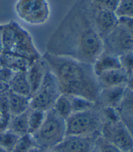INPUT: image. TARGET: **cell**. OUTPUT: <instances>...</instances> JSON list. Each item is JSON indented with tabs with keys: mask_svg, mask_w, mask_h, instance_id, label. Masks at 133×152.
<instances>
[{
	"mask_svg": "<svg viewBox=\"0 0 133 152\" xmlns=\"http://www.w3.org/2000/svg\"><path fill=\"white\" fill-rule=\"evenodd\" d=\"M103 52V41L93 25L91 1L78 0L48 42L47 53L93 64Z\"/></svg>",
	"mask_w": 133,
	"mask_h": 152,
	"instance_id": "obj_1",
	"label": "cell"
},
{
	"mask_svg": "<svg viewBox=\"0 0 133 152\" xmlns=\"http://www.w3.org/2000/svg\"><path fill=\"white\" fill-rule=\"evenodd\" d=\"M43 57L55 76L61 94L80 96L97 102L101 88L93 64L47 52Z\"/></svg>",
	"mask_w": 133,
	"mask_h": 152,
	"instance_id": "obj_2",
	"label": "cell"
},
{
	"mask_svg": "<svg viewBox=\"0 0 133 152\" xmlns=\"http://www.w3.org/2000/svg\"><path fill=\"white\" fill-rule=\"evenodd\" d=\"M1 39L4 52L22 56L32 63L42 57L31 34L15 21L4 24Z\"/></svg>",
	"mask_w": 133,
	"mask_h": 152,
	"instance_id": "obj_3",
	"label": "cell"
},
{
	"mask_svg": "<svg viewBox=\"0 0 133 152\" xmlns=\"http://www.w3.org/2000/svg\"><path fill=\"white\" fill-rule=\"evenodd\" d=\"M32 135L38 147L43 150L53 149L66 136V121L51 110L46 112L43 123Z\"/></svg>",
	"mask_w": 133,
	"mask_h": 152,
	"instance_id": "obj_4",
	"label": "cell"
},
{
	"mask_svg": "<svg viewBox=\"0 0 133 152\" xmlns=\"http://www.w3.org/2000/svg\"><path fill=\"white\" fill-rule=\"evenodd\" d=\"M103 120L98 105L87 111L73 113L66 120V135L98 136L101 134Z\"/></svg>",
	"mask_w": 133,
	"mask_h": 152,
	"instance_id": "obj_5",
	"label": "cell"
},
{
	"mask_svg": "<svg viewBox=\"0 0 133 152\" xmlns=\"http://www.w3.org/2000/svg\"><path fill=\"white\" fill-rule=\"evenodd\" d=\"M14 11L20 20L33 26L46 23L51 14L48 0H17Z\"/></svg>",
	"mask_w": 133,
	"mask_h": 152,
	"instance_id": "obj_6",
	"label": "cell"
},
{
	"mask_svg": "<svg viewBox=\"0 0 133 152\" xmlns=\"http://www.w3.org/2000/svg\"><path fill=\"white\" fill-rule=\"evenodd\" d=\"M60 94L57 80L49 69L38 90L30 97V109L49 111L53 110Z\"/></svg>",
	"mask_w": 133,
	"mask_h": 152,
	"instance_id": "obj_7",
	"label": "cell"
},
{
	"mask_svg": "<svg viewBox=\"0 0 133 152\" xmlns=\"http://www.w3.org/2000/svg\"><path fill=\"white\" fill-rule=\"evenodd\" d=\"M133 50V33L121 23L103 39V52L119 57Z\"/></svg>",
	"mask_w": 133,
	"mask_h": 152,
	"instance_id": "obj_8",
	"label": "cell"
},
{
	"mask_svg": "<svg viewBox=\"0 0 133 152\" xmlns=\"http://www.w3.org/2000/svg\"><path fill=\"white\" fill-rule=\"evenodd\" d=\"M101 135L122 152L128 151L133 147L132 137L121 120L116 122L103 123Z\"/></svg>",
	"mask_w": 133,
	"mask_h": 152,
	"instance_id": "obj_9",
	"label": "cell"
},
{
	"mask_svg": "<svg viewBox=\"0 0 133 152\" xmlns=\"http://www.w3.org/2000/svg\"><path fill=\"white\" fill-rule=\"evenodd\" d=\"M91 16L94 28L102 41L119 23V18L115 12L97 6L92 2Z\"/></svg>",
	"mask_w": 133,
	"mask_h": 152,
	"instance_id": "obj_10",
	"label": "cell"
},
{
	"mask_svg": "<svg viewBox=\"0 0 133 152\" xmlns=\"http://www.w3.org/2000/svg\"><path fill=\"white\" fill-rule=\"evenodd\" d=\"M98 136L66 135L53 150L57 152H93L95 140Z\"/></svg>",
	"mask_w": 133,
	"mask_h": 152,
	"instance_id": "obj_11",
	"label": "cell"
},
{
	"mask_svg": "<svg viewBox=\"0 0 133 152\" xmlns=\"http://www.w3.org/2000/svg\"><path fill=\"white\" fill-rule=\"evenodd\" d=\"M48 70V65L43 57V55L29 65L28 69H27L26 75L31 88V95H33L38 90Z\"/></svg>",
	"mask_w": 133,
	"mask_h": 152,
	"instance_id": "obj_12",
	"label": "cell"
},
{
	"mask_svg": "<svg viewBox=\"0 0 133 152\" xmlns=\"http://www.w3.org/2000/svg\"><path fill=\"white\" fill-rule=\"evenodd\" d=\"M126 86H116L101 89L98 94L97 105L99 107H111L117 109L124 94Z\"/></svg>",
	"mask_w": 133,
	"mask_h": 152,
	"instance_id": "obj_13",
	"label": "cell"
},
{
	"mask_svg": "<svg viewBox=\"0 0 133 152\" xmlns=\"http://www.w3.org/2000/svg\"><path fill=\"white\" fill-rule=\"evenodd\" d=\"M129 75L122 69H116L102 73L97 76L101 89L116 86H126Z\"/></svg>",
	"mask_w": 133,
	"mask_h": 152,
	"instance_id": "obj_14",
	"label": "cell"
},
{
	"mask_svg": "<svg viewBox=\"0 0 133 152\" xmlns=\"http://www.w3.org/2000/svg\"><path fill=\"white\" fill-rule=\"evenodd\" d=\"M32 62L27 58L13 53L3 52L0 54V65L11 69L14 73L26 72Z\"/></svg>",
	"mask_w": 133,
	"mask_h": 152,
	"instance_id": "obj_15",
	"label": "cell"
},
{
	"mask_svg": "<svg viewBox=\"0 0 133 152\" xmlns=\"http://www.w3.org/2000/svg\"><path fill=\"white\" fill-rule=\"evenodd\" d=\"M93 71L96 76L101 75L102 73L106 71L121 69L120 64L119 58L117 56L112 54H107L105 52H102V54L98 56L96 61L93 64Z\"/></svg>",
	"mask_w": 133,
	"mask_h": 152,
	"instance_id": "obj_16",
	"label": "cell"
},
{
	"mask_svg": "<svg viewBox=\"0 0 133 152\" xmlns=\"http://www.w3.org/2000/svg\"><path fill=\"white\" fill-rule=\"evenodd\" d=\"M9 109L11 116L18 115L30 109V97L16 94L12 91L8 92Z\"/></svg>",
	"mask_w": 133,
	"mask_h": 152,
	"instance_id": "obj_17",
	"label": "cell"
},
{
	"mask_svg": "<svg viewBox=\"0 0 133 152\" xmlns=\"http://www.w3.org/2000/svg\"><path fill=\"white\" fill-rule=\"evenodd\" d=\"M9 91L31 97V88L27 78L26 72H17L9 83Z\"/></svg>",
	"mask_w": 133,
	"mask_h": 152,
	"instance_id": "obj_18",
	"label": "cell"
},
{
	"mask_svg": "<svg viewBox=\"0 0 133 152\" xmlns=\"http://www.w3.org/2000/svg\"><path fill=\"white\" fill-rule=\"evenodd\" d=\"M28 110L18 115L11 116L9 121L8 129L18 134L19 136L28 134Z\"/></svg>",
	"mask_w": 133,
	"mask_h": 152,
	"instance_id": "obj_19",
	"label": "cell"
},
{
	"mask_svg": "<svg viewBox=\"0 0 133 152\" xmlns=\"http://www.w3.org/2000/svg\"><path fill=\"white\" fill-rule=\"evenodd\" d=\"M53 110L56 114L66 121L72 114L71 104V97L67 94H61L54 104Z\"/></svg>",
	"mask_w": 133,
	"mask_h": 152,
	"instance_id": "obj_20",
	"label": "cell"
},
{
	"mask_svg": "<svg viewBox=\"0 0 133 152\" xmlns=\"http://www.w3.org/2000/svg\"><path fill=\"white\" fill-rule=\"evenodd\" d=\"M46 112L39 110H28V134H33L44 121Z\"/></svg>",
	"mask_w": 133,
	"mask_h": 152,
	"instance_id": "obj_21",
	"label": "cell"
},
{
	"mask_svg": "<svg viewBox=\"0 0 133 152\" xmlns=\"http://www.w3.org/2000/svg\"><path fill=\"white\" fill-rule=\"evenodd\" d=\"M71 104L72 114L83 112L92 110L97 105L96 102L90 100L88 99L80 97V96H71Z\"/></svg>",
	"mask_w": 133,
	"mask_h": 152,
	"instance_id": "obj_22",
	"label": "cell"
},
{
	"mask_svg": "<svg viewBox=\"0 0 133 152\" xmlns=\"http://www.w3.org/2000/svg\"><path fill=\"white\" fill-rule=\"evenodd\" d=\"M38 147L34 139L30 134L21 135L11 152H29L32 149Z\"/></svg>",
	"mask_w": 133,
	"mask_h": 152,
	"instance_id": "obj_23",
	"label": "cell"
},
{
	"mask_svg": "<svg viewBox=\"0 0 133 152\" xmlns=\"http://www.w3.org/2000/svg\"><path fill=\"white\" fill-rule=\"evenodd\" d=\"M19 137L20 136L18 134H15L9 129L5 130L0 133V147L4 148L9 151H12Z\"/></svg>",
	"mask_w": 133,
	"mask_h": 152,
	"instance_id": "obj_24",
	"label": "cell"
},
{
	"mask_svg": "<svg viewBox=\"0 0 133 152\" xmlns=\"http://www.w3.org/2000/svg\"><path fill=\"white\" fill-rule=\"evenodd\" d=\"M117 110L133 115V91L127 89L126 87L125 88L124 94L119 107L117 108Z\"/></svg>",
	"mask_w": 133,
	"mask_h": 152,
	"instance_id": "obj_25",
	"label": "cell"
},
{
	"mask_svg": "<svg viewBox=\"0 0 133 152\" xmlns=\"http://www.w3.org/2000/svg\"><path fill=\"white\" fill-rule=\"evenodd\" d=\"M93 152H122L100 134L95 140Z\"/></svg>",
	"mask_w": 133,
	"mask_h": 152,
	"instance_id": "obj_26",
	"label": "cell"
},
{
	"mask_svg": "<svg viewBox=\"0 0 133 152\" xmlns=\"http://www.w3.org/2000/svg\"><path fill=\"white\" fill-rule=\"evenodd\" d=\"M115 13L118 18H133V0H121Z\"/></svg>",
	"mask_w": 133,
	"mask_h": 152,
	"instance_id": "obj_27",
	"label": "cell"
},
{
	"mask_svg": "<svg viewBox=\"0 0 133 152\" xmlns=\"http://www.w3.org/2000/svg\"><path fill=\"white\" fill-rule=\"evenodd\" d=\"M119 58L121 68L124 70L129 76L133 75V50L121 54Z\"/></svg>",
	"mask_w": 133,
	"mask_h": 152,
	"instance_id": "obj_28",
	"label": "cell"
},
{
	"mask_svg": "<svg viewBox=\"0 0 133 152\" xmlns=\"http://www.w3.org/2000/svg\"><path fill=\"white\" fill-rule=\"evenodd\" d=\"M8 92L0 94V115L4 119L9 121L11 117V114H10V109H9Z\"/></svg>",
	"mask_w": 133,
	"mask_h": 152,
	"instance_id": "obj_29",
	"label": "cell"
},
{
	"mask_svg": "<svg viewBox=\"0 0 133 152\" xmlns=\"http://www.w3.org/2000/svg\"><path fill=\"white\" fill-rule=\"evenodd\" d=\"M120 1L121 0H91V2L95 5L113 12H116L120 4Z\"/></svg>",
	"mask_w": 133,
	"mask_h": 152,
	"instance_id": "obj_30",
	"label": "cell"
},
{
	"mask_svg": "<svg viewBox=\"0 0 133 152\" xmlns=\"http://www.w3.org/2000/svg\"><path fill=\"white\" fill-rule=\"evenodd\" d=\"M118 113H119L120 120L123 123V125L126 128V130H128V132L133 139V115L120 111H118Z\"/></svg>",
	"mask_w": 133,
	"mask_h": 152,
	"instance_id": "obj_31",
	"label": "cell"
},
{
	"mask_svg": "<svg viewBox=\"0 0 133 152\" xmlns=\"http://www.w3.org/2000/svg\"><path fill=\"white\" fill-rule=\"evenodd\" d=\"M15 73L8 68L0 65V79L9 84Z\"/></svg>",
	"mask_w": 133,
	"mask_h": 152,
	"instance_id": "obj_32",
	"label": "cell"
},
{
	"mask_svg": "<svg viewBox=\"0 0 133 152\" xmlns=\"http://www.w3.org/2000/svg\"><path fill=\"white\" fill-rule=\"evenodd\" d=\"M119 23L123 24L129 30H131L133 33V18L121 17V18H119Z\"/></svg>",
	"mask_w": 133,
	"mask_h": 152,
	"instance_id": "obj_33",
	"label": "cell"
},
{
	"mask_svg": "<svg viewBox=\"0 0 133 152\" xmlns=\"http://www.w3.org/2000/svg\"><path fill=\"white\" fill-rule=\"evenodd\" d=\"M9 120H6L4 117L0 116V133L8 129L9 126Z\"/></svg>",
	"mask_w": 133,
	"mask_h": 152,
	"instance_id": "obj_34",
	"label": "cell"
},
{
	"mask_svg": "<svg viewBox=\"0 0 133 152\" xmlns=\"http://www.w3.org/2000/svg\"><path fill=\"white\" fill-rule=\"evenodd\" d=\"M9 90V86L8 83H6L5 81L2 80L0 79V94L6 93Z\"/></svg>",
	"mask_w": 133,
	"mask_h": 152,
	"instance_id": "obj_35",
	"label": "cell"
},
{
	"mask_svg": "<svg viewBox=\"0 0 133 152\" xmlns=\"http://www.w3.org/2000/svg\"><path fill=\"white\" fill-rule=\"evenodd\" d=\"M126 87L130 90L133 91V75H132L129 76L128 80H127L126 84Z\"/></svg>",
	"mask_w": 133,
	"mask_h": 152,
	"instance_id": "obj_36",
	"label": "cell"
},
{
	"mask_svg": "<svg viewBox=\"0 0 133 152\" xmlns=\"http://www.w3.org/2000/svg\"><path fill=\"white\" fill-rule=\"evenodd\" d=\"M44 151V150H43V149H41L39 147H35L33 148V149H32L31 151L29 152H43Z\"/></svg>",
	"mask_w": 133,
	"mask_h": 152,
	"instance_id": "obj_37",
	"label": "cell"
},
{
	"mask_svg": "<svg viewBox=\"0 0 133 152\" xmlns=\"http://www.w3.org/2000/svg\"><path fill=\"white\" fill-rule=\"evenodd\" d=\"M1 34L2 33H0V54L4 52V48H3V44H2V39H1Z\"/></svg>",
	"mask_w": 133,
	"mask_h": 152,
	"instance_id": "obj_38",
	"label": "cell"
},
{
	"mask_svg": "<svg viewBox=\"0 0 133 152\" xmlns=\"http://www.w3.org/2000/svg\"><path fill=\"white\" fill-rule=\"evenodd\" d=\"M43 152H57L55 150H53V149H51V150H44V151Z\"/></svg>",
	"mask_w": 133,
	"mask_h": 152,
	"instance_id": "obj_39",
	"label": "cell"
},
{
	"mask_svg": "<svg viewBox=\"0 0 133 152\" xmlns=\"http://www.w3.org/2000/svg\"><path fill=\"white\" fill-rule=\"evenodd\" d=\"M0 152H11V151H9L5 150V149H4V148L0 147Z\"/></svg>",
	"mask_w": 133,
	"mask_h": 152,
	"instance_id": "obj_40",
	"label": "cell"
},
{
	"mask_svg": "<svg viewBox=\"0 0 133 152\" xmlns=\"http://www.w3.org/2000/svg\"><path fill=\"white\" fill-rule=\"evenodd\" d=\"M3 28H4V24H0V33H2Z\"/></svg>",
	"mask_w": 133,
	"mask_h": 152,
	"instance_id": "obj_41",
	"label": "cell"
},
{
	"mask_svg": "<svg viewBox=\"0 0 133 152\" xmlns=\"http://www.w3.org/2000/svg\"><path fill=\"white\" fill-rule=\"evenodd\" d=\"M126 152H133V147L132 148V149H130L128 151H126Z\"/></svg>",
	"mask_w": 133,
	"mask_h": 152,
	"instance_id": "obj_42",
	"label": "cell"
},
{
	"mask_svg": "<svg viewBox=\"0 0 133 152\" xmlns=\"http://www.w3.org/2000/svg\"><path fill=\"white\" fill-rule=\"evenodd\" d=\"M0 116H1V115H0Z\"/></svg>",
	"mask_w": 133,
	"mask_h": 152,
	"instance_id": "obj_43",
	"label": "cell"
}]
</instances>
